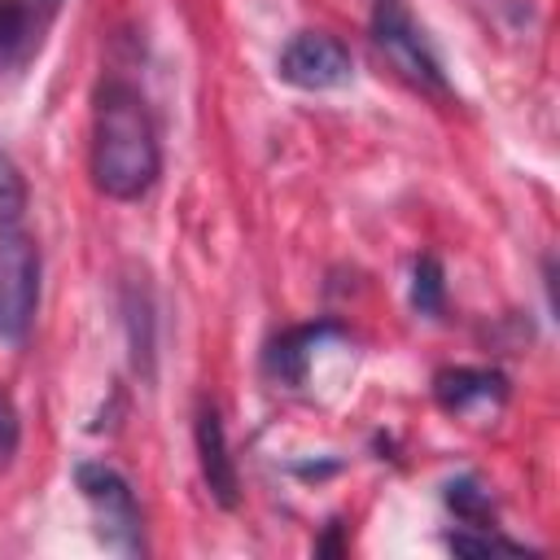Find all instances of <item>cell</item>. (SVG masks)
Wrapping results in <instances>:
<instances>
[{"mask_svg": "<svg viewBox=\"0 0 560 560\" xmlns=\"http://www.w3.org/2000/svg\"><path fill=\"white\" fill-rule=\"evenodd\" d=\"M328 337H341V324L315 319V324H302V328L280 332V337L267 346V354H262L267 376L284 381V385H302V381H306V368H311V354H315Z\"/></svg>", "mask_w": 560, "mask_h": 560, "instance_id": "ba28073f", "label": "cell"}, {"mask_svg": "<svg viewBox=\"0 0 560 560\" xmlns=\"http://www.w3.org/2000/svg\"><path fill=\"white\" fill-rule=\"evenodd\" d=\"M127 324H131V363H136V372L153 376V315H149L144 289L127 293Z\"/></svg>", "mask_w": 560, "mask_h": 560, "instance_id": "7c38bea8", "label": "cell"}, {"mask_svg": "<svg viewBox=\"0 0 560 560\" xmlns=\"http://www.w3.org/2000/svg\"><path fill=\"white\" fill-rule=\"evenodd\" d=\"M74 486H79L83 503L92 508L96 538L118 556H140L144 534H140V503H136L131 481L114 464L83 459V464H74Z\"/></svg>", "mask_w": 560, "mask_h": 560, "instance_id": "7a4b0ae2", "label": "cell"}, {"mask_svg": "<svg viewBox=\"0 0 560 560\" xmlns=\"http://www.w3.org/2000/svg\"><path fill=\"white\" fill-rule=\"evenodd\" d=\"M26 210V179L9 153H0V223H13Z\"/></svg>", "mask_w": 560, "mask_h": 560, "instance_id": "4fadbf2b", "label": "cell"}, {"mask_svg": "<svg viewBox=\"0 0 560 560\" xmlns=\"http://www.w3.org/2000/svg\"><path fill=\"white\" fill-rule=\"evenodd\" d=\"M433 398L451 416H464L477 407H499L508 398V376L499 368H446L433 376Z\"/></svg>", "mask_w": 560, "mask_h": 560, "instance_id": "52a82bcc", "label": "cell"}, {"mask_svg": "<svg viewBox=\"0 0 560 560\" xmlns=\"http://www.w3.org/2000/svg\"><path fill=\"white\" fill-rule=\"evenodd\" d=\"M372 44L402 83H411L416 92H429V96H451L442 61L433 57L424 31L411 22L402 0H372Z\"/></svg>", "mask_w": 560, "mask_h": 560, "instance_id": "3957f363", "label": "cell"}, {"mask_svg": "<svg viewBox=\"0 0 560 560\" xmlns=\"http://www.w3.org/2000/svg\"><path fill=\"white\" fill-rule=\"evenodd\" d=\"M446 547H451L455 556H486V551H525L521 542H512V538H499L494 529H490V534H464V529H455V534H446Z\"/></svg>", "mask_w": 560, "mask_h": 560, "instance_id": "5bb4252c", "label": "cell"}, {"mask_svg": "<svg viewBox=\"0 0 560 560\" xmlns=\"http://www.w3.org/2000/svg\"><path fill=\"white\" fill-rule=\"evenodd\" d=\"M18 446H22V420H18V407L0 394V472L13 464Z\"/></svg>", "mask_w": 560, "mask_h": 560, "instance_id": "9a60e30c", "label": "cell"}, {"mask_svg": "<svg viewBox=\"0 0 560 560\" xmlns=\"http://www.w3.org/2000/svg\"><path fill=\"white\" fill-rule=\"evenodd\" d=\"M39 306V245L13 219L0 223V341H22Z\"/></svg>", "mask_w": 560, "mask_h": 560, "instance_id": "277c9868", "label": "cell"}, {"mask_svg": "<svg viewBox=\"0 0 560 560\" xmlns=\"http://www.w3.org/2000/svg\"><path fill=\"white\" fill-rule=\"evenodd\" d=\"M162 175V144L149 101L127 79H101L92 92V184L109 201H140Z\"/></svg>", "mask_w": 560, "mask_h": 560, "instance_id": "6da1fadb", "label": "cell"}, {"mask_svg": "<svg viewBox=\"0 0 560 560\" xmlns=\"http://www.w3.org/2000/svg\"><path fill=\"white\" fill-rule=\"evenodd\" d=\"M446 306V271L433 254H420L411 262V311L424 319H438Z\"/></svg>", "mask_w": 560, "mask_h": 560, "instance_id": "30bf717a", "label": "cell"}, {"mask_svg": "<svg viewBox=\"0 0 560 560\" xmlns=\"http://www.w3.org/2000/svg\"><path fill=\"white\" fill-rule=\"evenodd\" d=\"M446 508L468 525V529H490L494 525V499L477 477H455L446 486Z\"/></svg>", "mask_w": 560, "mask_h": 560, "instance_id": "8fae6325", "label": "cell"}, {"mask_svg": "<svg viewBox=\"0 0 560 560\" xmlns=\"http://www.w3.org/2000/svg\"><path fill=\"white\" fill-rule=\"evenodd\" d=\"M39 31L44 13L35 0H0V74L31 61V52L39 48Z\"/></svg>", "mask_w": 560, "mask_h": 560, "instance_id": "9c48e42d", "label": "cell"}, {"mask_svg": "<svg viewBox=\"0 0 560 560\" xmlns=\"http://www.w3.org/2000/svg\"><path fill=\"white\" fill-rule=\"evenodd\" d=\"M197 459H201V477H206L210 499L232 512L241 503V477H236V459L228 455V433H223L214 402L197 407Z\"/></svg>", "mask_w": 560, "mask_h": 560, "instance_id": "8992f818", "label": "cell"}, {"mask_svg": "<svg viewBox=\"0 0 560 560\" xmlns=\"http://www.w3.org/2000/svg\"><path fill=\"white\" fill-rule=\"evenodd\" d=\"M280 79L289 88H302V92H332V88H346L350 74H354V57L350 48L328 35V31H298L284 48H280V61H276Z\"/></svg>", "mask_w": 560, "mask_h": 560, "instance_id": "5b68a950", "label": "cell"}]
</instances>
